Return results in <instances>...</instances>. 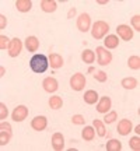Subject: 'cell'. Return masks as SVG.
Wrapping results in <instances>:
<instances>
[{"label":"cell","mask_w":140,"mask_h":151,"mask_svg":"<svg viewBox=\"0 0 140 151\" xmlns=\"http://www.w3.org/2000/svg\"><path fill=\"white\" fill-rule=\"evenodd\" d=\"M7 118V108L3 102L0 104V120H4Z\"/></svg>","instance_id":"34"},{"label":"cell","mask_w":140,"mask_h":151,"mask_svg":"<svg viewBox=\"0 0 140 151\" xmlns=\"http://www.w3.org/2000/svg\"><path fill=\"white\" fill-rule=\"evenodd\" d=\"M31 6H32V1L31 0H17L16 1V9L21 13H27V11L31 10Z\"/></svg>","instance_id":"16"},{"label":"cell","mask_w":140,"mask_h":151,"mask_svg":"<svg viewBox=\"0 0 140 151\" xmlns=\"http://www.w3.org/2000/svg\"><path fill=\"white\" fill-rule=\"evenodd\" d=\"M94 78L100 83H105L108 80V76L107 73H104V71H95V76H94Z\"/></svg>","instance_id":"30"},{"label":"cell","mask_w":140,"mask_h":151,"mask_svg":"<svg viewBox=\"0 0 140 151\" xmlns=\"http://www.w3.org/2000/svg\"><path fill=\"white\" fill-rule=\"evenodd\" d=\"M95 53H97V56H98V65L107 66L112 62V55H111V52H108L107 49H104L102 46H98V48L95 49Z\"/></svg>","instance_id":"4"},{"label":"cell","mask_w":140,"mask_h":151,"mask_svg":"<svg viewBox=\"0 0 140 151\" xmlns=\"http://www.w3.org/2000/svg\"><path fill=\"white\" fill-rule=\"evenodd\" d=\"M21 49H22V42L18 38L11 39L10 46H9V55H10L11 58H17L20 55V52H21Z\"/></svg>","instance_id":"9"},{"label":"cell","mask_w":140,"mask_h":151,"mask_svg":"<svg viewBox=\"0 0 140 151\" xmlns=\"http://www.w3.org/2000/svg\"><path fill=\"white\" fill-rule=\"evenodd\" d=\"M62 105H63V101H62V98L60 97H51V99H49V106L52 109H55V111H58V109L62 108Z\"/></svg>","instance_id":"23"},{"label":"cell","mask_w":140,"mask_h":151,"mask_svg":"<svg viewBox=\"0 0 140 151\" xmlns=\"http://www.w3.org/2000/svg\"><path fill=\"white\" fill-rule=\"evenodd\" d=\"M27 116H28V108L25 105H18V106L13 111V115H11V118H13L14 122H22Z\"/></svg>","instance_id":"7"},{"label":"cell","mask_w":140,"mask_h":151,"mask_svg":"<svg viewBox=\"0 0 140 151\" xmlns=\"http://www.w3.org/2000/svg\"><path fill=\"white\" fill-rule=\"evenodd\" d=\"M136 132H137V134H139V133H140V126H139V124L136 126Z\"/></svg>","instance_id":"39"},{"label":"cell","mask_w":140,"mask_h":151,"mask_svg":"<svg viewBox=\"0 0 140 151\" xmlns=\"http://www.w3.org/2000/svg\"><path fill=\"white\" fill-rule=\"evenodd\" d=\"M30 66H31V69L32 71L35 73H43V71H46L48 69V58L45 56V55H34L31 60H30Z\"/></svg>","instance_id":"1"},{"label":"cell","mask_w":140,"mask_h":151,"mask_svg":"<svg viewBox=\"0 0 140 151\" xmlns=\"http://www.w3.org/2000/svg\"><path fill=\"white\" fill-rule=\"evenodd\" d=\"M48 126V119L45 116H35V118L31 120V127L37 132H42V130L46 129Z\"/></svg>","instance_id":"8"},{"label":"cell","mask_w":140,"mask_h":151,"mask_svg":"<svg viewBox=\"0 0 140 151\" xmlns=\"http://www.w3.org/2000/svg\"><path fill=\"white\" fill-rule=\"evenodd\" d=\"M132 24H133V27H135L136 31H137V32H140V16H139V14L132 18Z\"/></svg>","instance_id":"33"},{"label":"cell","mask_w":140,"mask_h":151,"mask_svg":"<svg viewBox=\"0 0 140 151\" xmlns=\"http://www.w3.org/2000/svg\"><path fill=\"white\" fill-rule=\"evenodd\" d=\"M94 129H92V126H86L84 130H83V139L86 141H91L94 139Z\"/></svg>","instance_id":"26"},{"label":"cell","mask_w":140,"mask_h":151,"mask_svg":"<svg viewBox=\"0 0 140 151\" xmlns=\"http://www.w3.org/2000/svg\"><path fill=\"white\" fill-rule=\"evenodd\" d=\"M43 86V90L48 92H55L58 90V81L55 80L53 77H48V78H45L42 83Z\"/></svg>","instance_id":"14"},{"label":"cell","mask_w":140,"mask_h":151,"mask_svg":"<svg viewBox=\"0 0 140 151\" xmlns=\"http://www.w3.org/2000/svg\"><path fill=\"white\" fill-rule=\"evenodd\" d=\"M116 118H118V113L113 111V112H109V113H108L104 120H105V123H112L113 120H116Z\"/></svg>","instance_id":"32"},{"label":"cell","mask_w":140,"mask_h":151,"mask_svg":"<svg viewBox=\"0 0 140 151\" xmlns=\"http://www.w3.org/2000/svg\"><path fill=\"white\" fill-rule=\"evenodd\" d=\"M41 9L45 13H53L56 10V1H53V0H42L41 1Z\"/></svg>","instance_id":"19"},{"label":"cell","mask_w":140,"mask_h":151,"mask_svg":"<svg viewBox=\"0 0 140 151\" xmlns=\"http://www.w3.org/2000/svg\"><path fill=\"white\" fill-rule=\"evenodd\" d=\"M104 43H105V46H107V48L115 49L119 45V39H118V37H116V35H108V37L105 38Z\"/></svg>","instance_id":"21"},{"label":"cell","mask_w":140,"mask_h":151,"mask_svg":"<svg viewBox=\"0 0 140 151\" xmlns=\"http://www.w3.org/2000/svg\"><path fill=\"white\" fill-rule=\"evenodd\" d=\"M128 65H129L130 69H133V70H139L140 69V58L139 56H130L129 59H128Z\"/></svg>","instance_id":"25"},{"label":"cell","mask_w":140,"mask_h":151,"mask_svg":"<svg viewBox=\"0 0 140 151\" xmlns=\"http://www.w3.org/2000/svg\"><path fill=\"white\" fill-rule=\"evenodd\" d=\"M71 122L74 124H84L86 123V120L83 118V115H73L71 116Z\"/></svg>","instance_id":"31"},{"label":"cell","mask_w":140,"mask_h":151,"mask_svg":"<svg viewBox=\"0 0 140 151\" xmlns=\"http://www.w3.org/2000/svg\"><path fill=\"white\" fill-rule=\"evenodd\" d=\"M6 24H7V21H6V17L1 14V16H0V29H3V28L6 27Z\"/></svg>","instance_id":"35"},{"label":"cell","mask_w":140,"mask_h":151,"mask_svg":"<svg viewBox=\"0 0 140 151\" xmlns=\"http://www.w3.org/2000/svg\"><path fill=\"white\" fill-rule=\"evenodd\" d=\"M109 31V25H108L105 21H95L92 24V37L95 38V39H101L104 38V35Z\"/></svg>","instance_id":"2"},{"label":"cell","mask_w":140,"mask_h":151,"mask_svg":"<svg viewBox=\"0 0 140 151\" xmlns=\"http://www.w3.org/2000/svg\"><path fill=\"white\" fill-rule=\"evenodd\" d=\"M84 101H86V104H88V105L95 104L98 101V94H97V91H94V90L87 91L86 94H84Z\"/></svg>","instance_id":"20"},{"label":"cell","mask_w":140,"mask_h":151,"mask_svg":"<svg viewBox=\"0 0 140 151\" xmlns=\"http://www.w3.org/2000/svg\"><path fill=\"white\" fill-rule=\"evenodd\" d=\"M74 14H76V9H74V7H71V9H70V11L67 13V17H69V18H73V17H74Z\"/></svg>","instance_id":"36"},{"label":"cell","mask_w":140,"mask_h":151,"mask_svg":"<svg viewBox=\"0 0 140 151\" xmlns=\"http://www.w3.org/2000/svg\"><path fill=\"white\" fill-rule=\"evenodd\" d=\"M4 73H6V70H4V67H1V69H0V74L3 76V74H4Z\"/></svg>","instance_id":"38"},{"label":"cell","mask_w":140,"mask_h":151,"mask_svg":"<svg viewBox=\"0 0 140 151\" xmlns=\"http://www.w3.org/2000/svg\"><path fill=\"white\" fill-rule=\"evenodd\" d=\"M49 65L52 66L53 69H60L62 66H63V59H62V56L56 53H52L49 55Z\"/></svg>","instance_id":"17"},{"label":"cell","mask_w":140,"mask_h":151,"mask_svg":"<svg viewBox=\"0 0 140 151\" xmlns=\"http://www.w3.org/2000/svg\"><path fill=\"white\" fill-rule=\"evenodd\" d=\"M122 87L126 88V90H133L137 87V80H136L135 77H126L122 80Z\"/></svg>","instance_id":"22"},{"label":"cell","mask_w":140,"mask_h":151,"mask_svg":"<svg viewBox=\"0 0 140 151\" xmlns=\"http://www.w3.org/2000/svg\"><path fill=\"white\" fill-rule=\"evenodd\" d=\"M86 86V77L81 74V73H76L71 78H70V87L74 90V91H81Z\"/></svg>","instance_id":"5"},{"label":"cell","mask_w":140,"mask_h":151,"mask_svg":"<svg viewBox=\"0 0 140 151\" xmlns=\"http://www.w3.org/2000/svg\"><path fill=\"white\" fill-rule=\"evenodd\" d=\"M25 48L30 52H37V49L39 48V41L37 37H28L25 39Z\"/></svg>","instance_id":"15"},{"label":"cell","mask_w":140,"mask_h":151,"mask_svg":"<svg viewBox=\"0 0 140 151\" xmlns=\"http://www.w3.org/2000/svg\"><path fill=\"white\" fill-rule=\"evenodd\" d=\"M81 60L87 63V65H92L94 60H95V52H92L91 49H86L83 53H81Z\"/></svg>","instance_id":"18"},{"label":"cell","mask_w":140,"mask_h":151,"mask_svg":"<svg viewBox=\"0 0 140 151\" xmlns=\"http://www.w3.org/2000/svg\"><path fill=\"white\" fill-rule=\"evenodd\" d=\"M52 146H53L55 151H62L65 147V139L62 133H55L52 136Z\"/></svg>","instance_id":"12"},{"label":"cell","mask_w":140,"mask_h":151,"mask_svg":"<svg viewBox=\"0 0 140 151\" xmlns=\"http://www.w3.org/2000/svg\"><path fill=\"white\" fill-rule=\"evenodd\" d=\"M108 0H98V4H107Z\"/></svg>","instance_id":"37"},{"label":"cell","mask_w":140,"mask_h":151,"mask_svg":"<svg viewBox=\"0 0 140 151\" xmlns=\"http://www.w3.org/2000/svg\"><path fill=\"white\" fill-rule=\"evenodd\" d=\"M107 150L108 151H121L122 150V144H121V141L119 140H116V139H115V140H109L107 143Z\"/></svg>","instance_id":"24"},{"label":"cell","mask_w":140,"mask_h":151,"mask_svg":"<svg viewBox=\"0 0 140 151\" xmlns=\"http://www.w3.org/2000/svg\"><path fill=\"white\" fill-rule=\"evenodd\" d=\"M90 25H91V18H90V16H88L87 13L80 14L79 18H77V28H79V31L87 32V31L90 29Z\"/></svg>","instance_id":"6"},{"label":"cell","mask_w":140,"mask_h":151,"mask_svg":"<svg viewBox=\"0 0 140 151\" xmlns=\"http://www.w3.org/2000/svg\"><path fill=\"white\" fill-rule=\"evenodd\" d=\"M94 71H95L94 70V67H90V69H88V73H94Z\"/></svg>","instance_id":"40"},{"label":"cell","mask_w":140,"mask_h":151,"mask_svg":"<svg viewBox=\"0 0 140 151\" xmlns=\"http://www.w3.org/2000/svg\"><path fill=\"white\" fill-rule=\"evenodd\" d=\"M129 143H130L132 150H135V151H139L140 150V139H139V134L136 136V137H132Z\"/></svg>","instance_id":"28"},{"label":"cell","mask_w":140,"mask_h":151,"mask_svg":"<svg viewBox=\"0 0 140 151\" xmlns=\"http://www.w3.org/2000/svg\"><path fill=\"white\" fill-rule=\"evenodd\" d=\"M116 31H118V35L122 38L123 41H130V39L133 38V31L130 29V27L125 25V24L119 25V27L116 28Z\"/></svg>","instance_id":"10"},{"label":"cell","mask_w":140,"mask_h":151,"mask_svg":"<svg viewBox=\"0 0 140 151\" xmlns=\"http://www.w3.org/2000/svg\"><path fill=\"white\" fill-rule=\"evenodd\" d=\"M11 139V126L1 120L0 124V146H6Z\"/></svg>","instance_id":"3"},{"label":"cell","mask_w":140,"mask_h":151,"mask_svg":"<svg viewBox=\"0 0 140 151\" xmlns=\"http://www.w3.org/2000/svg\"><path fill=\"white\" fill-rule=\"evenodd\" d=\"M94 127H95V130H97L98 136L104 137V136L107 134V130H105V127H104V123L101 122V120L95 119V120H94Z\"/></svg>","instance_id":"27"},{"label":"cell","mask_w":140,"mask_h":151,"mask_svg":"<svg viewBox=\"0 0 140 151\" xmlns=\"http://www.w3.org/2000/svg\"><path fill=\"white\" fill-rule=\"evenodd\" d=\"M111 109V98L109 97H102L100 99V102L97 105V111L100 113H107Z\"/></svg>","instance_id":"13"},{"label":"cell","mask_w":140,"mask_h":151,"mask_svg":"<svg viewBox=\"0 0 140 151\" xmlns=\"http://www.w3.org/2000/svg\"><path fill=\"white\" fill-rule=\"evenodd\" d=\"M10 42L11 41H9V38L4 37V35H1V37H0V49H1V50L7 49L10 46Z\"/></svg>","instance_id":"29"},{"label":"cell","mask_w":140,"mask_h":151,"mask_svg":"<svg viewBox=\"0 0 140 151\" xmlns=\"http://www.w3.org/2000/svg\"><path fill=\"white\" fill-rule=\"evenodd\" d=\"M116 130H118V133L121 136L129 134L130 132H132V122H130V120H128V119L121 120V122L118 123V127H116Z\"/></svg>","instance_id":"11"}]
</instances>
